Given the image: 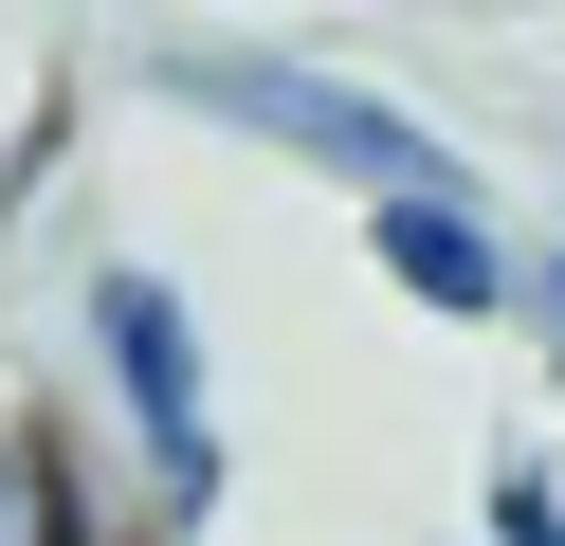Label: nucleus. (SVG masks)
Listing matches in <instances>:
<instances>
[{
  "label": "nucleus",
  "instance_id": "f257e3e1",
  "mask_svg": "<svg viewBox=\"0 0 565 546\" xmlns=\"http://www.w3.org/2000/svg\"><path fill=\"white\" fill-rule=\"evenodd\" d=\"M74 328H92V383H110V437H128V473H147V528H220V473H237V437H220V346H201V310L164 274H92L74 291Z\"/></svg>",
  "mask_w": 565,
  "mask_h": 546
},
{
  "label": "nucleus",
  "instance_id": "7ed1b4c3",
  "mask_svg": "<svg viewBox=\"0 0 565 546\" xmlns=\"http://www.w3.org/2000/svg\"><path fill=\"white\" fill-rule=\"evenodd\" d=\"M365 255L419 291L438 328H492L511 310V218L475 201V182H419V201H365Z\"/></svg>",
  "mask_w": 565,
  "mask_h": 546
},
{
  "label": "nucleus",
  "instance_id": "f03ea898",
  "mask_svg": "<svg viewBox=\"0 0 565 546\" xmlns=\"http://www.w3.org/2000/svg\"><path fill=\"white\" fill-rule=\"evenodd\" d=\"M164 92H183L201 128H237V146L329 164L347 201H419V182H456V146L419 128V109L347 92V73H310V55H256V36H164Z\"/></svg>",
  "mask_w": 565,
  "mask_h": 546
},
{
  "label": "nucleus",
  "instance_id": "423d86ee",
  "mask_svg": "<svg viewBox=\"0 0 565 546\" xmlns=\"http://www.w3.org/2000/svg\"><path fill=\"white\" fill-rule=\"evenodd\" d=\"M511 310H547V346H565V218H547V237H511Z\"/></svg>",
  "mask_w": 565,
  "mask_h": 546
},
{
  "label": "nucleus",
  "instance_id": "20e7f679",
  "mask_svg": "<svg viewBox=\"0 0 565 546\" xmlns=\"http://www.w3.org/2000/svg\"><path fill=\"white\" fill-rule=\"evenodd\" d=\"M0 546H92V492L38 419H0Z\"/></svg>",
  "mask_w": 565,
  "mask_h": 546
},
{
  "label": "nucleus",
  "instance_id": "39448f33",
  "mask_svg": "<svg viewBox=\"0 0 565 546\" xmlns=\"http://www.w3.org/2000/svg\"><path fill=\"white\" fill-rule=\"evenodd\" d=\"M475 528H492V546H565V492H547V473L511 456V473H492V510H475Z\"/></svg>",
  "mask_w": 565,
  "mask_h": 546
}]
</instances>
